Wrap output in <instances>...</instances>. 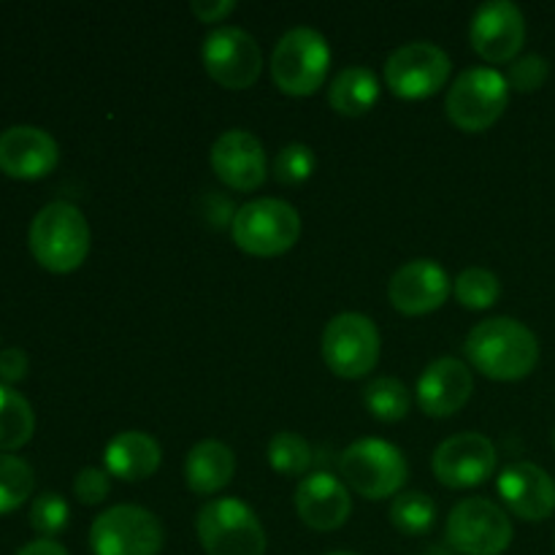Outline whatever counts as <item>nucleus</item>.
Segmentation results:
<instances>
[{"instance_id": "obj_1", "label": "nucleus", "mask_w": 555, "mask_h": 555, "mask_svg": "<svg viewBox=\"0 0 555 555\" xmlns=\"http://www.w3.org/2000/svg\"><path fill=\"white\" fill-rule=\"evenodd\" d=\"M466 358L472 366L496 383L529 377L540 363V341L534 331L513 318H491L466 336Z\"/></svg>"}, {"instance_id": "obj_2", "label": "nucleus", "mask_w": 555, "mask_h": 555, "mask_svg": "<svg viewBox=\"0 0 555 555\" xmlns=\"http://www.w3.org/2000/svg\"><path fill=\"white\" fill-rule=\"evenodd\" d=\"M90 222L79 206L52 201L30 222L27 247L41 269L52 274H70L90 255Z\"/></svg>"}, {"instance_id": "obj_3", "label": "nucleus", "mask_w": 555, "mask_h": 555, "mask_svg": "<svg viewBox=\"0 0 555 555\" xmlns=\"http://www.w3.org/2000/svg\"><path fill=\"white\" fill-rule=\"evenodd\" d=\"M231 236L242 253L253 258H276L301 238V215L280 198H258L236 209Z\"/></svg>"}, {"instance_id": "obj_4", "label": "nucleus", "mask_w": 555, "mask_h": 555, "mask_svg": "<svg viewBox=\"0 0 555 555\" xmlns=\"http://www.w3.org/2000/svg\"><path fill=\"white\" fill-rule=\"evenodd\" d=\"M331 68V47L323 33L293 27L276 41L271 54V79L285 95L307 98L323 87Z\"/></svg>"}, {"instance_id": "obj_5", "label": "nucleus", "mask_w": 555, "mask_h": 555, "mask_svg": "<svg viewBox=\"0 0 555 555\" xmlns=\"http://www.w3.org/2000/svg\"><path fill=\"white\" fill-rule=\"evenodd\" d=\"M206 555H266V531L249 504L222 496L204 504L195 518Z\"/></svg>"}, {"instance_id": "obj_6", "label": "nucleus", "mask_w": 555, "mask_h": 555, "mask_svg": "<svg viewBox=\"0 0 555 555\" xmlns=\"http://www.w3.org/2000/svg\"><path fill=\"white\" fill-rule=\"evenodd\" d=\"M341 477L369 502L396 496L410 477L404 453L385 439H358L341 453Z\"/></svg>"}, {"instance_id": "obj_7", "label": "nucleus", "mask_w": 555, "mask_h": 555, "mask_svg": "<svg viewBox=\"0 0 555 555\" xmlns=\"http://www.w3.org/2000/svg\"><path fill=\"white\" fill-rule=\"evenodd\" d=\"M507 76L496 68H469L453 81L444 98L448 119L464 133H482L493 128L507 112Z\"/></svg>"}, {"instance_id": "obj_8", "label": "nucleus", "mask_w": 555, "mask_h": 555, "mask_svg": "<svg viewBox=\"0 0 555 555\" xmlns=\"http://www.w3.org/2000/svg\"><path fill=\"white\" fill-rule=\"evenodd\" d=\"M320 350H323L325 366L336 377L361 379L377 366L383 341L372 318L361 312H341L325 325Z\"/></svg>"}, {"instance_id": "obj_9", "label": "nucleus", "mask_w": 555, "mask_h": 555, "mask_svg": "<svg viewBox=\"0 0 555 555\" xmlns=\"http://www.w3.org/2000/svg\"><path fill=\"white\" fill-rule=\"evenodd\" d=\"M166 531L155 513L135 504H117L92 520V555H160Z\"/></svg>"}, {"instance_id": "obj_10", "label": "nucleus", "mask_w": 555, "mask_h": 555, "mask_svg": "<svg viewBox=\"0 0 555 555\" xmlns=\"http://www.w3.org/2000/svg\"><path fill=\"white\" fill-rule=\"evenodd\" d=\"M444 542L461 555H502L513 545V520L491 499H464L450 509Z\"/></svg>"}, {"instance_id": "obj_11", "label": "nucleus", "mask_w": 555, "mask_h": 555, "mask_svg": "<svg viewBox=\"0 0 555 555\" xmlns=\"http://www.w3.org/2000/svg\"><path fill=\"white\" fill-rule=\"evenodd\" d=\"M450 70L453 63L442 47L431 41H412L390 54L385 63V81L396 98L423 101L448 85Z\"/></svg>"}, {"instance_id": "obj_12", "label": "nucleus", "mask_w": 555, "mask_h": 555, "mask_svg": "<svg viewBox=\"0 0 555 555\" xmlns=\"http://www.w3.org/2000/svg\"><path fill=\"white\" fill-rule=\"evenodd\" d=\"M204 68L225 90H247L263 70L258 41L242 27H215L204 41Z\"/></svg>"}, {"instance_id": "obj_13", "label": "nucleus", "mask_w": 555, "mask_h": 555, "mask_svg": "<svg viewBox=\"0 0 555 555\" xmlns=\"http://www.w3.org/2000/svg\"><path fill=\"white\" fill-rule=\"evenodd\" d=\"M434 475L444 488L466 491L482 486L496 472V448L486 434L464 431L444 439L431 459Z\"/></svg>"}, {"instance_id": "obj_14", "label": "nucleus", "mask_w": 555, "mask_h": 555, "mask_svg": "<svg viewBox=\"0 0 555 555\" xmlns=\"http://www.w3.org/2000/svg\"><path fill=\"white\" fill-rule=\"evenodd\" d=\"M469 41L486 63H515L526 43L524 11L509 0H488L472 16Z\"/></svg>"}, {"instance_id": "obj_15", "label": "nucleus", "mask_w": 555, "mask_h": 555, "mask_svg": "<svg viewBox=\"0 0 555 555\" xmlns=\"http://www.w3.org/2000/svg\"><path fill=\"white\" fill-rule=\"evenodd\" d=\"M453 293L448 271L437 260L417 258L401 266L388 285V298L396 312L421 318V314L437 312Z\"/></svg>"}, {"instance_id": "obj_16", "label": "nucleus", "mask_w": 555, "mask_h": 555, "mask_svg": "<svg viewBox=\"0 0 555 555\" xmlns=\"http://www.w3.org/2000/svg\"><path fill=\"white\" fill-rule=\"evenodd\" d=\"M211 168L217 179L238 193H253L266 182L269 163H266V150L249 130H225L220 139L211 144L209 155Z\"/></svg>"}, {"instance_id": "obj_17", "label": "nucleus", "mask_w": 555, "mask_h": 555, "mask_svg": "<svg viewBox=\"0 0 555 555\" xmlns=\"http://www.w3.org/2000/svg\"><path fill=\"white\" fill-rule=\"evenodd\" d=\"M60 146L36 125H14L0 133V171L20 182H36L57 168Z\"/></svg>"}, {"instance_id": "obj_18", "label": "nucleus", "mask_w": 555, "mask_h": 555, "mask_svg": "<svg viewBox=\"0 0 555 555\" xmlns=\"http://www.w3.org/2000/svg\"><path fill=\"white\" fill-rule=\"evenodd\" d=\"M475 393L472 369L459 358H439L428 363L417 379V404L431 417H450L464 410Z\"/></svg>"}, {"instance_id": "obj_19", "label": "nucleus", "mask_w": 555, "mask_h": 555, "mask_svg": "<svg viewBox=\"0 0 555 555\" xmlns=\"http://www.w3.org/2000/svg\"><path fill=\"white\" fill-rule=\"evenodd\" d=\"M296 513L314 531H336L350 520L352 499L339 477L328 472L307 475L296 488Z\"/></svg>"}, {"instance_id": "obj_20", "label": "nucleus", "mask_w": 555, "mask_h": 555, "mask_svg": "<svg viewBox=\"0 0 555 555\" xmlns=\"http://www.w3.org/2000/svg\"><path fill=\"white\" fill-rule=\"evenodd\" d=\"M499 496L520 520L540 524L555 513V482L542 466L520 461L499 477Z\"/></svg>"}, {"instance_id": "obj_21", "label": "nucleus", "mask_w": 555, "mask_h": 555, "mask_svg": "<svg viewBox=\"0 0 555 555\" xmlns=\"http://www.w3.org/2000/svg\"><path fill=\"white\" fill-rule=\"evenodd\" d=\"M103 461H106V472L112 477L125 482H139L160 469L163 453L160 444L150 434L122 431L106 444Z\"/></svg>"}, {"instance_id": "obj_22", "label": "nucleus", "mask_w": 555, "mask_h": 555, "mask_svg": "<svg viewBox=\"0 0 555 555\" xmlns=\"http://www.w3.org/2000/svg\"><path fill=\"white\" fill-rule=\"evenodd\" d=\"M236 475V455L225 442L204 439L195 444L184 461V482L198 496H215L222 488L231 486Z\"/></svg>"}, {"instance_id": "obj_23", "label": "nucleus", "mask_w": 555, "mask_h": 555, "mask_svg": "<svg viewBox=\"0 0 555 555\" xmlns=\"http://www.w3.org/2000/svg\"><path fill=\"white\" fill-rule=\"evenodd\" d=\"M379 101V81L374 70L363 65H350L339 70L328 87V103L341 117H363Z\"/></svg>"}, {"instance_id": "obj_24", "label": "nucleus", "mask_w": 555, "mask_h": 555, "mask_svg": "<svg viewBox=\"0 0 555 555\" xmlns=\"http://www.w3.org/2000/svg\"><path fill=\"white\" fill-rule=\"evenodd\" d=\"M36 431V412L30 401L14 388L0 383V453L25 448Z\"/></svg>"}, {"instance_id": "obj_25", "label": "nucleus", "mask_w": 555, "mask_h": 555, "mask_svg": "<svg viewBox=\"0 0 555 555\" xmlns=\"http://www.w3.org/2000/svg\"><path fill=\"white\" fill-rule=\"evenodd\" d=\"M390 524L406 537H423L437 524V504L423 491L399 493L390 504Z\"/></svg>"}, {"instance_id": "obj_26", "label": "nucleus", "mask_w": 555, "mask_h": 555, "mask_svg": "<svg viewBox=\"0 0 555 555\" xmlns=\"http://www.w3.org/2000/svg\"><path fill=\"white\" fill-rule=\"evenodd\" d=\"M363 404L377 421L399 423L410 412V388L396 377L372 379L363 390Z\"/></svg>"}, {"instance_id": "obj_27", "label": "nucleus", "mask_w": 555, "mask_h": 555, "mask_svg": "<svg viewBox=\"0 0 555 555\" xmlns=\"http://www.w3.org/2000/svg\"><path fill=\"white\" fill-rule=\"evenodd\" d=\"M36 488V475L25 459L0 453V515L14 513L30 499Z\"/></svg>"}, {"instance_id": "obj_28", "label": "nucleus", "mask_w": 555, "mask_h": 555, "mask_svg": "<svg viewBox=\"0 0 555 555\" xmlns=\"http://www.w3.org/2000/svg\"><path fill=\"white\" fill-rule=\"evenodd\" d=\"M453 293L459 298V304L472 312H482V309H491L493 304L502 296V285H499V276L493 271L480 269V266H472V269L461 271L453 282Z\"/></svg>"}, {"instance_id": "obj_29", "label": "nucleus", "mask_w": 555, "mask_h": 555, "mask_svg": "<svg viewBox=\"0 0 555 555\" xmlns=\"http://www.w3.org/2000/svg\"><path fill=\"white\" fill-rule=\"evenodd\" d=\"M314 455L307 439L296 431H280L269 442V464L276 475L301 477L312 466Z\"/></svg>"}, {"instance_id": "obj_30", "label": "nucleus", "mask_w": 555, "mask_h": 555, "mask_svg": "<svg viewBox=\"0 0 555 555\" xmlns=\"http://www.w3.org/2000/svg\"><path fill=\"white\" fill-rule=\"evenodd\" d=\"M318 168V157H314L312 146L301 144V141H293L285 150L276 155L274 160V177L276 182L287 184V188H296V184H304Z\"/></svg>"}, {"instance_id": "obj_31", "label": "nucleus", "mask_w": 555, "mask_h": 555, "mask_svg": "<svg viewBox=\"0 0 555 555\" xmlns=\"http://www.w3.org/2000/svg\"><path fill=\"white\" fill-rule=\"evenodd\" d=\"M68 504L60 493H41L30 504V526L41 534V540H54L68 526Z\"/></svg>"}, {"instance_id": "obj_32", "label": "nucleus", "mask_w": 555, "mask_h": 555, "mask_svg": "<svg viewBox=\"0 0 555 555\" xmlns=\"http://www.w3.org/2000/svg\"><path fill=\"white\" fill-rule=\"evenodd\" d=\"M547 76H551V63L542 54H526L509 65L507 85L509 90L518 92H537L545 87Z\"/></svg>"}, {"instance_id": "obj_33", "label": "nucleus", "mask_w": 555, "mask_h": 555, "mask_svg": "<svg viewBox=\"0 0 555 555\" xmlns=\"http://www.w3.org/2000/svg\"><path fill=\"white\" fill-rule=\"evenodd\" d=\"M108 472L106 469H98V466H85V469L76 475L74 480V493L76 499H79L81 504H87V507H95V504H101L103 499L108 496V491H112V480H108Z\"/></svg>"}, {"instance_id": "obj_34", "label": "nucleus", "mask_w": 555, "mask_h": 555, "mask_svg": "<svg viewBox=\"0 0 555 555\" xmlns=\"http://www.w3.org/2000/svg\"><path fill=\"white\" fill-rule=\"evenodd\" d=\"M27 369H30V358L20 347H5L0 352V383L3 385H16L27 377Z\"/></svg>"}, {"instance_id": "obj_35", "label": "nucleus", "mask_w": 555, "mask_h": 555, "mask_svg": "<svg viewBox=\"0 0 555 555\" xmlns=\"http://www.w3.org/2000/svg\"><path fill=\"white\" fill-rule=\"evenodd\" d=\"M190 11L193 16H198V22L204 25H215V22H222L228 14L236 11V3L233 0H193L190 3Z\"/></svg>"}, {"instance_id": "obj_36", "label": "nucleus", "mask_w": 555, "mask_h": 555, "mask_svg": "<svg viewBox=\"0 0 555 555\" xmlns=\"http://www.w3.org/2000/svg\"><path fill=\"white\" fill-rule=\"evenodd\" d=\"M220 209H233L231 201H228L222 193H209V195H206V201H204V217H206V220L215 222L217 228L233 225L231 217L220 215Z\"/></svg>"}, {"instance_id": "obj_37", "label": "nucleus", "mask_w": 555, "mask_h": 555, "mask_svg": "<svg viewBox=\"0 0 555 555\" xmlns=\"http://www.w3.org/2000/svg\"><path fill=\"white\" fill-rule=\"evenodd\" d=\"M16 555H68V551L54 540H36V542H27V545Z\"/></svg>"}, {"instance_id": "obj_38", "label": "nucleus", "mask_w": 555, "mask_h": 555, "mask_svg": "<svg viewBox=\"0 0 555 555\" xmlns=\"http://www.w3.org/2000/svg\"><path fill=\"white\" fill-rule=\"evenodd\" d=\"M328 555H358V553H347V551H336V553H328Z\"/></svg>"}, {"instance_id": "obj_39", "label": "nucleus", "mask_w": 555, "mask_h": 555, "mask_svg": "<svg viewBox=\"0 0 555 555\" xmlns=\"http://www.w3.org/2000/svg\"><path fill=\"white\" fill-rule=\"evenodd\" d=\"M428 555H448V553H444V551H439V547H437V551H428Z\"/></svg>"}, {"instance_id": "obj_40", "label": "nucleus", "mask_w": 555, "mask_h": 555, "mask_svg": "<svg viewBox=\"0 0 555 555\" xmlns=\"http://www.w3.org/2000/svg\"><path fill=\"white\" fill-rule=\"evenodd\" d=\"M553 448H555V431H553Z\"/></svg>"}]
</instances>
